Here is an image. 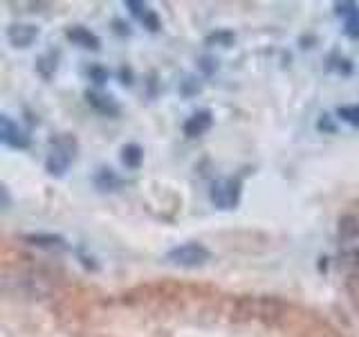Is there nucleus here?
<instances>
[{
    "instance_id": "nucleus-5",
    "label": "nucleus",
    "mask_w": 359,
    "mask_h": 337,
    "mask_svg": "<svg viewBox=\"0 0 359 337\" xmlns=\"http://www.w3.org/2000/svg\"><path fill=\"white\" fill-rule=\"evenodd\" d=\"M7 39L14 48H29L39 39V27L29 25V22H14L7 29Z\"/></svg>"
},
{
    "instance_id": "nucleus-16",
    "label": "nucleus",
    "mask_w": 359,
    "mask_h": 337,
    "mask_svg": "<svg viewBox=\"0 0 359 337\" xmlns=\"http://www.w3.org/2000/svg\"><path fill=\"white\" fill-rule=\"evenodd\" d=\"M126 7L133 11L135 16H142V18H144L146 14H149V11H146V5H144V3H135V0H128Z\"/></svg>"
},
{
    "instance_id": "nucleus-6",
    "label": "nucleus",
    "mask_w": 359,
    "mask_h": 337,
    "mask_svg": "<svg viewBox=\"0 0 359 337\" xmlns=\"http://www.w3.org/2000/svg\"><path fill=\"white\" fill-rule=\"evenodd\" d=\"M0 124H3V142L7 146H11V149H27V146H29V135L25 131L18 128L7 115H3Z\"/></svg>"
},
{
    "instance_id": "nucleus-12",
    "label": "nucleus",
    "mask_w": 359,
    "mask_h": 337,
    "mask_svg": "<svg viewBox=\"0 0 359 337\" xmlns=\"http://www.w3.org/2000/svg\"><path fill=\"white\" fill-rule=\"evenodd\" d=\"M95 185L99 189H117L121 185V180L115 176L112 168H101V171L95 176Z\"/></svg>"
},
{
    "instance_id": "nucleus-17",
    "label": "nucleus",
    "mask_w": 359,
    "mask_h": 337,
    "mask_svg": "<svg viewBox=\"0 0 359 337\" xmlns=\"http://www.w3.org/2000/svg\"><path fill=\"white\" fill-rule=\"evenodd\" d=\"M90 77H93V81L99 84V86L108 81V72L101 70V67H93V70H90Z\"/></svg>"
},
{
    "instance_id": "nucleus-2",
    "label": "nucleus",
    "mask_w": 359,
    "mask_h": 337,
    "mask_svg": "<svg viewBox=\"0 0 359 337\" xmlns=\"http://www.w3.org/2000/svg\"><path fill=\"white\" fill-rule=\"evenodd\" d=\"M76 151V142L70 135H59L56 140L50 142V153L48 160H45V168H48L50 176H63L67 171V166L72 164L74 153Z\"/></svg>"
},
{
    "instance_id": "nucleus-1",
    "label": "nucleus",
    "mask_w": 359,
    "mask_h": 337,
    "mask_svg": "<svg viewBox=\"0 0 359 337\" xmlns=\"http://www.w3.org/2000/svg\"><path fill=\"white\" fill-rule=\"evenodd\" d=\"M339 256L346 275L359 284V216L339 220Z\"/></svg>"
},
{
    "instance_id": "nucleus-11",
    "label": "nucleus",
    "mask_w": 359,
    "mask_h": 337,
    "mask_svg": "<svg viewBox=\"0 0 359 337\" xmlns=\"http://www.w3.org/2000/svg\"><path fill=\"white\" fill-rule=\"evenodd\" d=\"M121 160L128 168H137L142 164V160H144V151L140 149L137 144H128V146H123V149H121Z\"/></svg>"
},
{
    "instance_id": "nucleus-8",
    "label": "nucleus",
    "mask_w": 359,
    "mask_h": 337,
    "mask_svg": "<svg viewBox=\"0 0 359 337\" xmlns=\"http://www.w3.org/2000/svg\"><path fill=\"white\" fill-rule=\"evenodd\" d=\"M65 37L70 39L74 45H79V48H86V50H99V45H101L97 34H93V32L86 29V27H79V25L67 29Z\"/></svg>"
},
{
    "instance_id": "nucleus-18",
    "label": "nucleus",
    "mask_w": 359,
    "mask_h": 337,
    "mask_svg": "<svg viewBox=\"0 0 359 337\" xmlns=\"http://www.w3.org/2000/svg\"><path fill=\"white\" fill-rule=\"evenodd\" d=\"M144 22H146V25H149V29H153V32H155L157 27H160V25H157V18H155V16L151 14V11H149V14L144 16Z\"/></svg>"
},
{
    "instance_id": "nucleus-9",
    "label": "nucleus",
    "mask_w": 359,
    "mask_h": 337,
    "mask_svg": "<svg viewBox=\"0 0 359 337\" xmlns=\"http://www.w3.org/2000/svg\"><path fill=\"white\" fill-rule=\"evenodd\" d=\"M22 239L34 247H43V250H65V241L56 234H27Z\"/></svg>"
},
{
    "instance_id": "nucleus-4",
    "label": "nucleus",
    "mask_w": 359,
    "mask_h": 337,
    "mask_svg": "<svg viewBox=\"0 0 359 337\" xmlns=\"http://www.w3.org/2000/svg\"><path fill=\"white\" fill-rule=\"evenodd\" d=\"M211 202L220 209H233L241 200V183L238 180H218V183L211 185Z\"/></svg>"
},
{
    "instance_id": "nucleus-13",
    "label": "nucleus",
    "mask_w": 359,
    "mask_h": 337,
    "mask_svg": "<svg viewBox=\"0 0 359 337\" xmlns=\"http://www.w3.org/2000/svg\"><path fill=\"white\" fill-rule=\"evenodd\" d=\"M339 117H344L346 121H351V124H355V126H359V106L339 108Z\"/></svg>"
},
{
    "instance_id": "nucleus-14",
    "label": "nucleus",
    "mask_w": 359,
    "mask_h": 337,
    "mask_svg": "<svg viewBox=\"0 0 359 337\" xmlns=\"http://www.w3.org/2000/svg\"><path fill=\"white\" fill-rule=\"evenodd\" d=\"M334 11H337V14H339V16H344V18L348 20L351 16H355V14H357L359 7H357L355 3H337V5H334Z\"/></svg>"
},
{
    "instance_id": "nucleus-10",
    "label": "nucleus",
    "mask_w": 359,
    "mask_h": 337,
    "mask_svg": "<svg viewBox=\"0 0 359 337\" xmlns=\"http://www.w3.org/2000/svg\"><path fill=\"white\" fill-rule=\"evenodd\" d=\"M88 104L97 108L99 112H106V115H115V112L119 110L117 104L112 101V97H104V95H97V93H88Z\"/></svg>"
},
{
    "instance_id": "nucleus-7",
    "label": "nucleus",
    "mask_w": 359,
    "mask_h": 337,
    "mask_svg": "<svg viewBox=\"0 0 359 337\" xmlns=\"http://www.w3.org/2000/svg\"><path fill=\"white\" fill-rule=\"evenodd\" d=\"M213 124V117H211V110H198L194 112L187 121H184V135L187 138H200V135H205Z\"/></svg>"
},
{
    "instance_id": "nucleus-3",
    "label": "nucleus",
    "mask_w": 359,
    "mask_h": 337,
    "mask_svg": "<svg viewBox=\"0 0 359 337\" xmlns=\"http://www.w3.org/2000/svg\"><path fill=\"white\" fill-rule=\"evenodd\" d=\"M211 258V252L207 250L202 243H182L168 250L166 254V261L180 265V267H198V265H205Z\"/></svg>"
},
{
    "instance_id": "nucleus-15",
    "label": "nucleus",
    "mask_w": 359,
    "mask_h": 337,
    "mask_svg": "<svg viewBox=\"0 0 359 337\" xmlns=\"http://www.w3.org/2000/svg\"><path fill=\"white\" fill-rule=\"evenodd\" d=\"M346 34H348V37H353V39L359 37V11L355 16H351L346 20Z\"/></svg>"
}]
</instances>
